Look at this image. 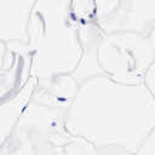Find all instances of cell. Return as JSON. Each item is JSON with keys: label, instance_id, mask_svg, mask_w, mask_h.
<instances>
[{"label": "cell", "instance_id": "cell-6", "mask_svg": "<svg viewBox=\"0 0 155 155\" xmlns=\"http://www.w3.org/2000/svg\"><path fill=\"white\" fill-rule=\"evenodd\" d=\"M36 1L0 0V40L7 46L28 44V24Z\"/></svg>", "mask_w": 155, "mask_h": 155}, {"label": "cell", "instance_id": "cell-3", "mask_svg": "<svg viewBox=\"0 0 155 155\" xmlns=\"http://www.w3.org/2000/svg\"><path fill=\"white\" fill-rule=\"evenodd\" d=\"M65 111L30 99L0 155H64L74 137L65 127Z\"/></svg>", "mask_w": 155, "mask_h": 155}, {"label": "cell", "instance_id": "cell-2", "mask_svg": "<svg viewBox=\"0 0 155 155\" xmlns=\"http://www.w3.org/2000/svg\"><path fill=\"white\" fill-rule=\"evenodd\" d=\"M30 76L35 84L71 74L82 56L71 0H38L28 24Z\"/></svg>", "mask_w": 155, "mask_h": 155}, {"label": "cell", "instance_id": "cell-10", "mask_svg": "<svg viewBox=\"0 0 155 155\" xmlns=\"http://www.w3.org/2000/svg\"><path fill=\"white\" fill-rule=\"evenodd\" d=\"M64 155H102L94 144L81 137H73L64 145Z\"/></svg>", "mask_w": 155, "mask_h": 155}, {"label": "cell", "instance_id": "cell-13", "mask_svg": "<svg viewBox=\"0 0 155 155\" xmlns=\"http://www.w3.org/2000/svg\"><path fill=\"white\" fill-rule=\"evenodd\" d=\"M6 56H7V45L0 40V73L5 68L6 63Z\"/></svg>", "mask_w": 155, "mask_h": 155}, {"label": "cell", "instance_id": "cell-1", "mask_svg": "<svg viewBox=\"0 0 155 155\" xmlns=\"http://www.w3.org/2000/svg\"><path fill=\"white\" fill-rule=\"evenodd\" d=\"M65 127L102 155H132L155 128V97L144 82L93 76L80 84L65 111Z\"/></svg>", "mask_w": 155, "mask_h": 155}, {"label": "cell", "instance_id": "cell-8", "mask_svg": "<svg viewBox=\"0 0 155 155\" xmlns=\"http://www.w3.org/2000/svg\"><path fill=\"white\" fill-rule=\"evenodd\" d=\"M79 86L80 85L71 74L61 75L46 82L35 84L31 99L67 110L71 104Z\"/></svg>", "mask_w": 155, "mask_h": 155}, {"label": "cell", "instance_id": "cell-12", "mask_svg": "<svg viewBox=\"0 0 155 155\" xmlns=\"http://www.w3.org/2000/svg\"><path fill=\"white\" fill-rule=\"evenodd\" d=\"M144 84L148 86V88L150 90V92H151L153 96L155 97V61H154V63L151 64V67L149 68L148 73L145 74Z\"/></svg>", "mask_w": 155, "mask_h": 155}, {"label": "cell", "instance_id": "cell-11", "mask_svg": "<svg viewBox=\"0 0 155 155\" xmlns=\"http://www.w3.org/2000/svg\"><path fill=\"white\" fill-rule=\"evenodd\" d=\"M132 155H155V128L147 136L139 149Z\"/></svg>", "mask_w": 155, "mask_h": 155}, {"label": "cell", "instance_id": "cell-14", "mask_svg": "<svg viewBox=\"0 0 155 155\" xmlns=\"http://www.w3.org/2000/svg\"><path fill=\"white\" fill-rule=\"evenodd\" d=\"M148 39H149V41H150V44H151V46H153V50H154V52H155V27H154V28L151 29V31L149 33Z\"/></svg>", "mask_w": 155, "mask_h": 155}, {"label": "cell", "instance_id": "cell-7", "mask_svg": "<svg viewBox=\"0 0 155 155\" xmlns=\"http://www.w3.org/2000/svg\"><path fill=\"white\" fill-rule=\"evenodd\" d=\"M79 28L82 41V56L71 75L80 85L93 76L103 74L97 61V45L102 33L101 29L96 22L88 21H79Z\"/></svg>", "mask_w": 155, "mask_h": 155}, {"label": "cell", "instance_id": "cell-5", "mask_svg": "<svg viewBox=\"0 0 155 155\" xmlns=\"http://www.w3.org/2000/svg\"><path fill=\"white\" fill-rule=\"evenodd\" d=\"M96 23L105 34L131 31L148 36L155 27V0H117L113 11Z\"/></svg>", "mask_w": 155, "mask_h": 155}, {"label": "cell", "instance_id": "cell-4", "mask_svg": "<svg viewBox=\"0 0 155 155\" xmlns=\"http://www.w3.org/2000/svg\"><path fill=\"white\" fill-rule=\"evenodd\" d=\"M97 61L103 75L126 85L144 82L145 74L155 61L148 36L131 33H101Z\"/></svg>", "mask_w": 155, "mask_h": 155}, {"label": "cell", "instance_id": "cell-9", "mask_svg": "<svg viewBox=\"0 0 155 155\" xmlns=\"http://www.w3.org/2000/svg\"><path fill=\"white\" fill-rule=\"evenodd\" d=\"M34 88L35 80L30 76L16 94L0 102V150L10 138L23 109L31 99Z\"/></svg>", "mask_w": 155, "mask_h": 155}]
</instances>
